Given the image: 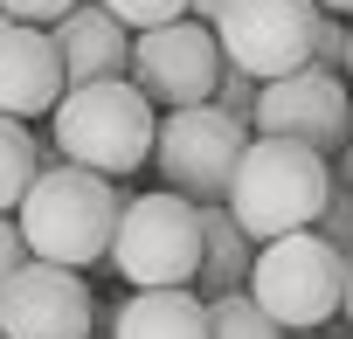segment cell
I'll return each instance as SVG.
<instances>
[{
	"mask_svg": "<svg viewBox=\"0 0 353 339\" xmlns=\"http://www.w3.org/2000/svg\"><path fill=\"white\" fill-rule=\"evenodd\" d=\"M28 263V243H21V229H14V215H0V284H8L14 270Z\"/></svg>",
	"mask_w": 353,
	"mask_h": 339,
	"instance_id": "cell-22",
	"label": "cell"
},
{
	"mask_svg": "<svg viewBox=\"0 0 353 339\" xmlns=\"http://www.w3.org/2000/svg\"><path fill=\"white\" fill-rule=\"evenodd\" d=\"M339 311H346V325H353V249H346V298H339Z\"/></svg>",
	"mask_w": 353,
	"mask_h": 339,
	"instance_id": "cell-25",
	"label": "cell"
},
{
	"mask_svg": "<svg viewBox=\"0 0 353 339\" xmlns=\"http://www.w3.org/2000/svg\"><path fill=\"white\" fill-rule=\"evenodd\" d=\"M325 166H332V187H346V194H353V145H339Z\"/></svg>",
	"mask_w": 353,
	"mask_h": 339,
	"instance_id": "cell-23",
	"label": "cell"
},
{
	"mask_svg": "<svg viewBox=\"0 0 353 339\" xmlns=\"http://www.w3.org/2000/svg\"><path fill=\"white\" fill-rule=\"evenodd\" d=\"M49 132H56V159L63 166H83V174H132V166L152 159V138H159V111L132 90V76H111V83H77L63 90V104L49 111Z\"/></svg>",
	"mask_w": 353,
	"mask_h": 339,
	"instance_id": "cell-3",
	"label": "cell"
},
{
	"mask_svg": "<svg viewBox=\"0 0 353 339\" xmlns=\"http://www.w3.org/2000/svg\"><path fill=\"white\" fill-rule=\"evenodd\" d=\"M49 42H56V63H63V83L70 90L77 83H111V76L132 70V28H118L97 0H83L77 14H63L49 28Z\"/></svg>",
	"mask_w": 353,
	"mask_h": 339,
	"instance_id": "cell-12",
	"label": "cell"
},
{
	"mask_svg": "<svg viewBox=\"0 0 353 339\" xmlns=\"http://www.w3.org/2000/svg\"><path fill=\"white\" fill-rule=\"evenodd\" d=\"M243 145H250V125L222 118L215 104L166 111L159 118V138H152L159 187L181 194V201H194V208L229 201V181H236V166H243Z\"/></svg>",
	"mask_w": 353,
	"mask_h": 339,
	"instance_id": "cell-6",
	"label": "cell"
},
{
	"mask_svg": "<svg viewBox=\"0 0 353 339\" xmlns=\"http://www.w3.org/2000/svg\"><path fill=\"white\" fill-rule=\"evenodd\" d=\"M284 339H319V332H284Z\"/></svg>",
	"mask_w": 353,
	"mask_h": 339,
	"instance_id": "cell-28",
	"label": "cell"
},
{
	"mask_svg": "<svg viewBox=\"0 0 353 339\" xmlns=\"http://www.w3.org/2000/svg\"><path fill=\"white\" fill-rule=\"evenodd\" d=\"M319 243H332L339 256L353 249V194L346 187H332V201H325V215H319V229H312Z\"/></svg>",
	"mask_w": 353,
	"mask_h": 339,
	"instance_id": "cell-19",
	"label": "cell"
},
{
	"mask_svg": "<svg viewBox=\"0 0 353 339\" xmlns=\"http://www.w3.org/2000/svg\"><path fill=\"white\" fill-rule=\"evenodd\" d=\"M35 174H42V145H35V132L14 125V118H0V215L21 208V194L35 187Z\"/></svg>",
	"mask_w": 353,
	"mask_h": 339,
	"instance_id": "cell-15",
	"label": "cell"
},
{
	"mask_svg": "<svg viewBox=\"0 0 353 339\" xmlns=\"http://www.w3.org/2000/svg\"><path fill=\"white\" fill-rule=\"evenodd\" d=\"M215 111L236 118V125H250V111H256V83H250L243 70H222V83H215Z\"/></svg>",
	"mask_w": 353,
	"mask_h": 339,
	"instance_id": "cell-20",
	"label": "cell"
},
{
	"mask_svg": "<svg viewBox=\"0 0 353 339\" xmlns=\"http://www.w3.org/2000/svg\"><path fill=\"white\" fill-rule=\"evenodd\" d=\"M346 83H353V28H346Z\"/></svg>",
	"mask_w": 353,
	"mask_h": 339,
	"instance_id": "cell-27",
	"label": "cell"
},
{
	"mask_svg": "<svg viewBox=\"0 0 353 339\" xmlns=\"http://www.w3.org/2000/svg\"><path fill=\"white\" fill-rule=\"evenodd\" d=\"M208 339H284V332L270 325V311L250 291H236V298H215L208 305Z\"/></svg>",
	"mask_w": 353,
	"mask_h": 339,
	"instance_id": "cell-16",
	"label": "cell"
},
{
	"mask_svg": "<svg viewBox=\"0 0 353 339\" xmlns=\"http://www.w3.org/2000/svg\"><path fill=\"white\" fill-rule=\"evenodd\" d=\"M312 63H319V70H332V76H346V28H339L332 14L319 21V42H312Z\"/></svg>",
	"mask_w": 353,
	"mask_h": 339,
	"instance_id": "cell-21",
	"label": "cell"
},
{
	"mask_svg": "<svg viewBox=\"0 0 353 339\" xmlns=\"http://www.w3.org/2000/svg\"><path fill=\"white\" fill-rule=\"evenodd\" d=\"M118 208H125V194H118L104 174H83V166H63V159L49 166V159H42L35 187H28L21 208H14V229H21V243H28L35 263L83 270V263H104V256H111Z\"/></svg>",
	"mask_w": 353,
	"mask_h": 339,
	"instance_id": "cell-1",
	"label": "cell"
},
{
	"mask_svg": "<svg viewBox=\"0 0 353 339\" xmlns=\"http://www.w3.org/2000/svg\"><path fill=\"white\" fill-rule=\"evenodd\" d=\"M346 111H353V83H346Z\"/></svg>",
	"mask_w": 353,
	"mask_h": 339,
	"instance_id": "cell-29",
	"label": "cell"
},
{
	"mask_svg": "<svg viewBox=\"0 0 353 339\" xmlns=\"http://www.w3.org/2000/svg\"><path fill=\"white\" fill-rule=\"evenodd\" d=\"M319 14H353V0H312Z\"/></svg>",
	"mask_w": 353,
	"mask_h": 339,
	"instance_id": "cell-26",
	"label": "cell"
},
{
	"mask_svg": "<svg viewBox=\"0 0 353 339\" xmlns=\"http://www.w3.org/2000/svg\"><path fill=\"white\" fill-rule=\"evenodd\" d=\"M83 0H0V21H21V28H56L63 14H77Z\"/></svg>",
	"mask_w": 353,
	"mask_h": 339,
	"instance_id": "cell-18",
	"label": "cell"
},
{
	"mask_svg": "<svg viewBox=\"0 0 353 339\" xmlns=\"http://www.w3.org/2000/svg\"><path fill=\"white\" fill-rule=\"evenodd\" d=\"M250 298L270 311L277 332H319L339 311V298H346V256L332 243H319L312 229L305 236H277V243L256 249Z\"/></svg>",
	"mask_w": 353,
	"mask_h": 339,
	"instance_id": "cell-5",
	"label": "cell"
},
{
	"mask_svg": "<svg viewBox=\"0 0 353 339\" xmlns=\"http://www.w3.org/2000/svg\"><path fill=\"white\" fill-rule=\"evenodd\" d=\"M250 270H256V243L236 229V215L222 201L201 208V277H194V298L215 305V298H236L250 291Z\"/></svg>",
	"mask_w": 353,
	"mask_h": 339,
	"instance_id": "cell-13",
	"label": "cell"
},
{
	"mask_svg": "<svg viewBox=\"0 0 353 339\" xmlns=\"http://www.w3.org/2000/svg\"><path fill=\"white\" fill-rule=\"evenodd\" d=\"M222 8H229V0H194V21H208V28H215V21H222Z\"/></svg>",
	"mask_w": 353,
	"mask_h": 339,
	"instance_id": "cell-24",
	"label": "cell"
},
{
	"mask_svg": "<svg viewBox=\"0 0 353 339\" xmlns=\"http://www.w3.org/2000/svg\"><path fill=\"white\" fill-rule=\"evenodd\" d=\"M250 138H284L305 152H339L353 145V111H346V76L305 63L277 83H256V111H250Z\"/></svg>",
	"mask_w": 353,
	"mask_h": 339,
	"instance_id": "cell-9",
	"label": "cell"
},
{
	"mask_svg": "<svg viewBox=\"0 0 353 339\" xmlns=\"http://www.w3.org/2000/svg\"><path fill=\"white\" fill-rule=\"evenodd\" d=\"M90 339H111V332H90Z\"/></svg>",
	"mask_w": 353,
	"mask_h": 339,
	"instance_id": "cell-30",
	"label": "cell"
},
{
	"mask_svg": "<svg viewBox=\"0 0 353 339\" xmlns=\"http://www.w3.org/2000/svg\"><path fill=\"white\" fill-rule=\"evenodd\" d=\"M111 339H208V305L194 291H132L111 318Z\"/></svg>",
	"mask_w": 353,
	"mask_h": 339,
	"instance_id": "cell-14",
	"label": "cell"
},
{
	"mask_svg": "<svg viewBox=\"0 0 353 339\" xmlns=\"http://www.w3.org/2000/svg\"><path fill=\"white\" fill-rule=\"evenodd\" d=\"M63 63H56V42L49 28H21V21H0V118H42L63 104Z\"/></svg>",
	"mask_w": 353,
	"mask_h": 339,
	"instance_id": "cell-11",
	"label": "cell"
},
{
	"mask_svg": "<svg viewBox=\"0 0 353 339\" xmlns=\"http://www.w3.org/2000/svg\"><path fill=\"white\" fill-rule=\"evenodd\" d=\"M90 284L83 270H56V263H21L0 284V339H90Z\"/></svg>",
	"mask_w": 353,
	"mask_h": 339,
	"instance_id": "cell-10",
	"label": "cell"
},
{
	"mask_svg": "<svg viewBox=\"0 0 353 339\" xmlns=\"http://www.w3.org/2000/svg\"><path fill=\"white\" fill-rule=\"evenodd\" d=\"M97 8H104L118 28L145 35V28H166V21H188V14H194V0H97Z\"/></svg>",
	"mask_w": 353,
	"mask_h": 339,
	"instance_id": "cell-17",
	"label": "cell"
},
{
	"mask_svg": "<svg viewBox=\"0 0 353 339\" xmlns=\"http://www.w3.org/2000/svg\"><path fill=\"white\" fill-rule=\"evenodd\" d=\"M222 49H215V28L208 21H166V28H145L132 35V90L152 104V111H194V104H215V83H222Z\"/></svg>",
	"mask_w": 353,
	"mask_h": 339,
	"instance_id": "cell-8",
	"label": "cell"
},
{
	"mask_svg": "<svg viewBox=\"0 0 353 339\" xmlns=\"http://www.w3.org/2000/svg\"><path fill=\"white\" fill-rule=\"evenodd\" d=\"M319 21L325 14L312 8V0H229L222 21H215V49L250 83H277V76L312 63Z\"/></svg>",
	"mask_w": 353,
	"mask_h": 339,
	"instance_id": "cell-7",
	"label": "cell"
},
{
	"mask_svg": "<svg viewBox=\"0 0 353 339\" xmlns=\"http://www.w3.org/2000/svg\"><path fill=\"white\" fill-rule=\"evenodd\" d=\"M111 263L132 291H194L201 277V208L181 194H139L118 208V236H111Z\"/></svg>",
	"mask_w": 353,
	"mask_h": 339,
	"instance_id": "cell-4",
	"label": "cell"
},
{
	"mask_svg": "<svg viewBox=\"0 0 353 339\" xmlns=\"http://www.w3.org/2000/svg\"><path fill=\"white\" fill-rule=\"evenodd\" d=\"M325 201H332V166H325V152H305V145H284V138H250L222 208H229L236 229L263 249V243H277V236L319 229Z\"/></svg>",
	"mask_w": 353,
	"mask_h": 339,
	"instance_id": "cell-2",
	"label": "cell"
}]
</instances>
